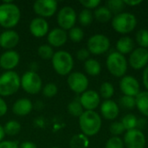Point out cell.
<instances>
[{
  "mask_svg": "<svg viewBox=\"0 0 148 148\" xmlns=\"http://www.w3.org/2000/svg\"><path fill=\"white\" fill-rule=\"evenodd\" d=\"M119 107L112 100H106L101 106V113L107 120H114L119 115Z\"/></svg>",
  "mask_w": 148,
  "mask_h": 148,
  "instance_id": "44dd1931",
  "label": "cell"
},
{
  "mask_svg": "<svg viewBox=\"0 0 148 148\" xmlns=\"http://www.w3.org/2000/svg\"><path fill=\"white\" fill-rule=\"evenodd\" d=\"M19 148H37L36 145L31 141H24L23 143H21V145L19 146Z\"/></svg>",
  "mask_w": 148,
  "mask_h": 148,
  "instance_id": "ee69618b",
  "label": "cell"
},
{
  "mask_svg": "<svg viewBox=\"0 0 148 148\" xmlns=\"http://www.w3.org/2000/svg\"><path fill=\"white\" fill-rule=\"evenodd\" d=\"M57 92H58V88L53 82L47 83L43 87V88H42V94L47 98H52V97H54L55 95H56Z\"/></svg>",
  "mask_w": 148,
  "mask_h": 148,
  "instance_id": "d590c367",
  "label": "cell"
},
{
  "mask_svg": "<svg viewBox=\"0 0 148 148\" xmlns=\"http://www.w3.org/2000/svg\"><path fill=\"white\" fill-rule=\"evenodd\" d=\"M20 62V56L15 50H6L0 56V67L6 70L11 71Z\"/></svg>",
  "mask_w": 148,
  "mask_h": 148,
  "instance_id": "e0dca14e",
  "label": "cell"
},
{
  "mask_svg": "<svg viewBox=\"0 0 148 148\" xmlns=\"http://www.w3.org/2000/svg\"><path fill=\"white\" fill-rule=\"evenodd\" d=\"M4 136H5V133H4V130H3V127L0 124V142L3 141Z\"/></svg>",
  "mask_w": 148,
  "mask_h": 148,
  "instance_id": "c3c4849f",
  "label": "cell"
},
{
  "mask_svg": "<svg viewBox=\"0 0 148 148\" xmlns=\"http://www.w3.org/2000/svg\"><path fill=\"white\" fill-rule=\"evenodd\" d=\"M135 103L138 110L143 115L148 117V91L140 92L135 97Z\"/></svg>",
  "mask_w": 148,
  "mask_h": 148,
  "instance_id": "603a6c76",
  "label": "cell"
},
{
  "mask_svg": "<svg viewBox=\"0 0 148 148\" xmlns=\"http://www.w3.org/2000/svg\"><path fill=\"white\" fill-rule=\"evenodd\" d=\"M51 62L54 70L60 75H69L74 67V59L71 54L65 50L56 51Z\"/></svg>",
  "mask_w": 148,
  "mask_h": 148,
  "instance_id": "277c9868",
  "label": "cell"
},
{
  "mask_svg": "<svg viewBox=\"0 0 148 148\" xmlns=\"http://www.w3.org/2000/svg\"><path fill=\"white\" fill-rule=\"evenodd\" d=\"M20 36L13 29H6L0 34V47L7 50H12L19 42Z\"/></svg>",
  "mask_w": 148,
  "mask_h": 148,
  "instance_id": "ac0fdd59",
  "label": "cell"
},
{
  "mask_svg": "<svg viewBox=\"0 0 148 148\" xmlns=\"http://www.w3.org/2000/svg\"><path fill=\"white\" fill-rule=\"evenodd\" d=\"M21 124L16 121H9L3 126V130L5 134L10 136H15L21 131Z\"/></svg>",
  "mask_w": 148,
  "mask_h": 148,
  "instance_id": "4316f807",
  "label": "cell"
},
{
  "mask_svg": "<svg viewBox=\"0 0 148 148\" xmlns=\"http://www.w3.org/2000/svg\"><path fill=\"white\" fill-rule=\"evenodd\" d=\"M107 8L112 12V13H116L117 15L121 13V11L124 9L125 3L121 0H110L106 3Z\"/></svg>",
  "mask_w": 148,
  "mask_h": 148,
  "instance_id": "4dcf8cb0",
  "label": "cell"
},
{
  "mask_svg": "<svg viewBox=\"0 0 148 148\" xmlns=\"http://www.w3.org/2000/svg\"><path fill=\"white\" fill-rule=\"evenodd\" d=\"M137 25V19L134 15L124 12L116 15L112 19L113 29L121 34H127L133 31Z\"/></svg>",
  "mask_w": 148,
  "mask_h": 148,
  "instance_id": "5b68a950",
  "label": "cell"
},
{
  "mask_svg": "<svg viewBox=\"0 0 148 148\" xmlns=\"http://www.w3.org/2000/svg\"><path fill=\"white\" fill-rule=\"evenodd\" d=\"M95 17L98 22L107 23V22L111 20L112 12L106 6H101V7H99V8H97L95 10Z\"/></svg>",
  "mask_w": 148,
  "mask_h": 148,
  "instance_id": "484cf974",
  "label": "cell"
},
{
  "mask_svg": "<svg viewBox=\"0 0 148 148\" xmlns=\"http://www.w3.org/2000/svg\"><path fill=\"white\" fill-rule=\"evenodd\" d=\"M0 148H19V145L16 141L3 140L0 142Z\"/></svg>",
  "mask_w": 148,
  "mask_h": 148,
  "instance_id": "b9f144b4",
  "label": "cell"
},
{
  "mask_svg": "<svg viewBox=\"0 0 148 148\" xmlns=\"http://www.w3.org/2000/svg\"><path fill=\"white\" fill-rule=\"evenodd\" d=\"M120 88L124 95L136 97L140 94V83L131 75L122 77L120 82Z\"/></svg>",
  "mask_w": 148,
  "mask_h": 148,
  "instance_id": "4fadbf2b",
  "label": "cell"
},
{
  "mask_svg": "<svg viewBox=\"0 0 148 148\" xmlns=\"http://www.w3.org/2000/svg\"><path fill=\"white\" fill-rule=\"evenodd\" d=\"M67 82L69 88L76 94L84 93L87 91L88 87V77L81 72H73L69 74L67 79Z\"/></svg>",
  "mask_w": 148,
  "mask_h": 148,
  "instance_id": "30bf717a",
  "label": "cell"
},
{
  "mask_svg": "<svg viewBox=\"0 0 148 148\" xmlns=\"http://www.w3.org/2000/svg\"><path fill=\"white\" fill-rule=\"evenodd\" d=\"M107 68L108 71L116 77L123 76L127 69L126 57L119 52H112L107 58Z\"/></svg>",
  "mask_w": 148,
  "mask_h": 148,
  "instance_id": "8992f818",
  "label": "cell"
},
{
  "mask_svg": "<svg viewBox=\"0 0 148 148\" xmlns=\"http://www.w3.org/2000/svg\"><path fill=\"white\" fill-rule=\"evenodd\" d=\"M80 3L84 6L87 10L95 9L101 3L100 0H80Z\"/></svg>",
  "mask_w": 148,
  "mask_h": 148,
  "instance_id": "ab89813d",
  "label": "cell"
},
{
  "mask_svg": "<svg viewBox=\"0 0 148 148\" xmlns=\"http://www.w3.org/2000/svg\"><path fill=\"white\" fill-rule=\"evenodd\" d=\"M76 22V12L70 6L62 7L57 14V23L64 30L71 29Z\"/></svg>",
  "mask_w": 148,
  "mask_h": 148,
  "instance_id": "9c48e42d",
  "label": "cell"
},
{
  "mask_svg": "<svg viewBox=\"0 0 148 148\" xmlns=\"http://www.w3.org/2000/svg\"><path fill=\"white\" fill-rule=\"evenodd\" d=\"M101 95L107 100H109L114 94V86L109 82H103L100 88Z\"/></svg>",
  "mask_w": 148,
  "mask_h": 148,
  "instance_id": "d6a6232c",
  "label": "cell"
},
{
  "mask_svg": "<svg viewBox=\"0 0 148 148\" xmlns=\"http://www.w3.org/2000/svg\"><path fill=\"white\" fill-rule=\"evenodd\" d=\"M143 83L145 88L148 90V66L144 69L143 72Z\"/></svg>",
  "mask_w": 148,
  "mask_h": 148,
  "instance_id": "f6af8a7d",
  "label": "cell"
},
{
  "mask_svg": "<svg viewBox=\"0 0 148 148\" xmlns=\"http://www.w3.org/2000/svg\"><path fill=\"white\" fill-rule=\"evenodd\" d=\"M21 87V77L11 70L5 71L0 75V96H10L16 94Z\"/></svg>",
  "mask_w": 148,
  "mask_h": 148,
  "instance_id": "3957f363",
  "label": "cell"
},
{
  "mask_svg": "<svg viewBox=\"0 0 148 148\" xmlns=\"http://www.w3.org/2000/svg\"><path fill=\"white\" fill-rule=\"evenodd\" d=\"M33 10L39 17H50L57 10V2L55 0H37L33 3Z\"/></svg>",
  "mask_w": 148,
  "mask_h": 148,
  "instance_id": "8fae6325",
  "label": "cell"
},
{
  "mask_svg": "<svg viewBox=\"0 0 148 148\" xmlns=\"http://www.w3.org/2000/svg\"><path fill=\"white\" fill-rule=\"evenodd\" d=\"M124 131H125V128L121 121H115L110 126V132L114 136H118L123 134Z\"/></svg>",
  "mask_w": 148,
  "mask_h": 148,
  "instance_id": "f35d334b",
  "label": "cell"
},
{
  "mask_svg": "<svg viewBox=\"0 0 148 148\" xmlns=\"http://www.w3.org/2000/svg\"><path fill=\"white\" fill-rule=\"evenodd\" d=\"M21 19L19 7L11 1H4L0 4V26L7 29L14 28Z\"/></svg>",
  "mask_w": 148,
  "mask_h": 148,
  "instance_id": "6da1fadb",
  "label": "cell"
},
{
  "mask_svg": "<svg viewBox=\"0 0 148 148\" xmlns=\"http://www.w3.org/2000/svg\"><path fill=\"white\" fill-rule=\"evenodd\" d=\"M88 50L94 55H101L107 52L110 47L109 39L101 34L92 36L87 43Z\"/></svg>",
  "mask_w": 148,
  "mask_h": 148,
  "instance_id": "ba28073f",
  "label": "cell"
},
{
  "mask_svg": "<svg viewBox=\"0 0 148 148\" xmlns=\"http://www.w3.org/2000/svg\"><path fill=\"white\" fill-rule=\"evenodd\" d=\"M136 42L140 48H148V30L140 29L136 33Z\"/></svg>",
  "mask_w": 148,
  "mask_h": 148,
  "instance_id": "836d02e7",
  "label": "cell"
},
{
  "mask_svg": "<svg viewBox=\"0 0 148 148\" xmlns=\"http://www.w3.org/2000/svg\"><path fill=\"white\" fill-rule=\"evenodd\" d=\"M121 122L122 123L125 130L129 131V130H132V129H135L137 127L138 119L134 114H128L125 115L122 118V121Z\"/></svg>",
  "mask_w": 148,
  "mask_h": 148,
  "instance_id": "83f0119b",
  "label": "cell"
},
{
  "mask_svg": "<svg viewBox=\"0 0 148 148\" xmlns=\"http://www.w3.org/2000/svg\"><path fill=\"white\" fill-rule=\"evenodd\" d=\"M68 112L75 117H80L83 114V108L80 103V101L75 100L68 105Z\"/></svg>",
  "mask_w": 148,
  "mask_h": 148,
  "instance_id": "f1b7e54d",
  "label": "cell"
},
{
  "mask_svg": "<svg viewBox=\"0 0 148 148\" xmlns=\"http://www.w3.org/2000/svg\"><path fill=\"white\" fill-rule=\"evenodd\" d=\"M123 2L125 4H127L128 6H135V5H138V4L142 3L141 0H138V1H136V0H125Z\"/></svg>",
  "mask_w": 148,
  "mask_h": 148,
  "instance_id": "bcb514c9",
  "label": "cell"
},
{
  "mask_svg": "<svg viewBox=\"0 0 148 148\" xmlns=\"http://www.w3.org/2000/svg\"><path fill=\"white\" fill-rule=\"evenodd\" d=\"M49 25L45 18L35 17L29 23V31L35 37L41 38L49 34Z\"/></svg>",
  "mask_w": 148,
  "mask_h": 148,
  "instance_id": "2e32d148",
  "label": "cell"
},
{
  "mask_svg": "<svg viewBox=\"0 0 148 148\" xmlns=\"http://www.w3.org/2000/svg\"><path fill=\"white\" fill-rule=\"evenodd\" d=\"M8 111V107L5 102V101L0 96V117L5 115V114Z\"/></svg>",
  "mask_w": 148,
  "mask_h": 148,
  "instance_id": "7bdbcfd3",
  "label": "cell"
},
{
  "mask_svg": "<svg viewBox=\"0 0 148 148\" xmlns=\"http://www.w3.org/2000/svg\"><path fill=\"white\" fill-rule=\"evenodd\" d=\"M79 126L86 136H94L101 127V119L95 111H84L79 117Z\"/></svg>",
  "mask_w": 148,
  "mask_h": 148,
  "instance_id": "7a4b0ae2",
  "label": "cell"
},
{
  "mask_svg": "<svg viewBox=\"0 0 148 148\" xmlns=\"http://www.w3.org/2000/svg\"><path fill=\"white\" fill-rule=\"evenodd\" d=\"M148 62V50L144 48L135 49L129 56V63L134 69H141Z\"/></svg>",
  "mask_w": 148,
  "mask_h": 148,
  "instance_id": "5bb4252c",
  "label": "cell"
},
{
  "mask_svg": "<svg viewBox=\"0 0 148 148\" xmlns=\"http://www.w3.org/2000/svg\"><path fill=\"white\" fill-rule=\"evenodd\" d=\"M134 48V40L129 36H123L117 41L116 49L119 53L125 55L130 53Z\"/></svg>",
  "mask_w": 148,
  "mask_h": 148,
  "instance_id": "7402d4cb",
  "label": "cell"
},
{
  "mask_svg": "<svg viewBox=\"0 0 148 148\" xmlns=\"http://www.w3.org/2000/svg\"><path fill=\"white\" fill-rule=\"evenodd\" d=\"M89 55L90 52L88 50V49H84V48L79 49L76 53V56L80 61H87L89 57Z\"/></svg>",
  "mask_w": 148,
  "mask_h": 148,
  "instance_id": "60d3db41",
  "label": "cell"
},
{
  "mask_svg": "<svg viewBox=\"0 0 148 148\" xmlns=\"http://www.w3.org/2000/svg\"><path fill=\"white\" fill-rule=\"evenodd\" d=\"M88 139L83 134L73 136L69 141V146L71 148H87L88 147Z\"/></svg>",
  "mask_w": 148,
  "mask_h": 148,
  "instance_id": "d4e9b609",
  "label": "cell"
},
{
  "mask_svg": "<svg viewBox=\"0 0 148 148\" xmlns=\"http://www.w3.org/2000/svg\"><path fill=\"white\" fill-rule=\"evenodd\" d=\"M42 82L40 75L33 70L25 72L21 77V87L29 95L38 94L42 90Z\"/></svg>",
  "mask_w": 148,
  "mask_h": 148,
  "instance_id": "52a82bcc",
  "label": "cell"
},
{
  "mask_svg": "<svg viewBox=\"0 0 148 148\" xmlns=\"http://www.w3.org/2000/svg\"><path fill=\"white\" fill-rule=\"evenodd\" d=\"M79 22L83 26H88L93 22V13L90 10L84 9L79 14Z\"/></svg>",
  "mask_w": 148,
  "mask_h": 148,
  "instance_id": "1f68e13d",
  "label": "cell"
},
{
  "mask_svg": "<svg viewBox=\"0 0 148 148\" xmlns=\"http://www.w3.org/2000/svg\"><path fill=\"white\" fill-rule=\"evenodd\" d=\"M37 53H38V56L44 60L52 59V57L55 54L52 47L49 44H42V45L39 46L38 49H37Z\"/></svg>",
  "mask_w": 148,
  "mask_h": 148,
  "instance_id": "f546056e",
  "label": "cell"
},
{
  "mask_svg": "<svg viewBox=\"0 0 148 148\" xmlns=\"http://www.w3.org/2000/svg\"><path fill=\"white\" fill-rule=\"evenodd\" d=\"M146 125V120L145 119H140L138 120L137 122V127H139V130H140V128H144Z\"/></svg>",
  "mask_w": 148,
  "mask_h": 148,
  "instance_id": "7dc6e473",
  "label": "cell"
},
{
  "mask_svg": "<svg viewBox=\"0 0 148 148\" xmlns=\"http://www.w3.org/2000/svg\"><path fill=\"white\" fill-rule=\"evenodd\" d=\"M79 101L86 111H94L99 106L101 99L99 94L96 91L87 90L82 94Z\"/></svg>",
  "mask_w": 148,
  "mask_h": 148,
  "instance_id": "9a60e30c",
  "label": "cell"
},
{
  "mask_svg": "<svg viewBox=\"0 0 148 148\" xmlns=\"http://www.w3.org/2000/svg\"><path fill=\"white\" fill-rule=\"evenodd\" d=\"M105 148H124V142L120 137L114 136L107 141Z\"/></svg>",
  "mask_w": 148,
  "mask_h": 148,
  "instance_id": "74e56055",
  "label": "cell"
},
{
  "mask_svg": "<svg viewBox=\"0 0 148 148\" xmlns=\"http://www.w3.org/2000/svg\"><path fill=\"white\" fill-rule=\"evenodd\" d=\"M51 148H59V147H51Z\"/></svg>",
  "mask_w": 148,
  "mask_h": 148,
  "instance_id": "681fc988",
  "label": "cell"
},
{
  "mask_svg": "<svg viewBox=\"0 0 148 148\" xmlns=\"http://www.w3.org/2000/svg\"><path fill=\"white\" fill-rule=\"evenodd\" d=\"M84 69L89 75L96 76L101 73V68L100 62L95 59H88L84 62Z\"/></svg>",
  "mask_w": 148,
  "mask_h": 148,
  "instance_id": "cb8c5ba5",
  "label": "cell"
},
{
  "mask_svg": "<svg viewBox=\"0 0 148 148\" xmlns=\"http://www.w3.org/2000/svg\"><path fill=\"white\" fill-rule=\"evenodd\" d=\"M123 142L127 148H145L146 137L140 130L135 128L127 131Z\"/></svg>",
  "mask_w": 148,
  "mask_h": 148,
  "instance_id": "7c38bea8",
  "label": "cell"
},
{
  "mask_svg": "<svg viewBox=\"0 0 148 148\" xmlns=\"http://www.w3.org/2000/svg\"><path fill=\"white\" fill-rule=\"evenodd\" d=\"M33 109V104L27 98H21L15 101L12 106V112L17 116L28 115Z\"/></svg>",
  "mask_w": 148,
  "mask_h": 148,
  "instance_id": "ffe728a7",
  "label": "cell"
},
{
  "mask_svg": "<svg viewBox=\"0 0 148 148\" xmlns=\"http://www.w3.org/2000/svg\"><path fill=\"white\" fill-rule=\"evenodd\" d=\"M69 36L70 40L73 41L74 42H79L83 39L84 32L79 27H73L71 29H69Z\"/></svg>",
  "mask_w": 148,
  "mask_h": 148,
  "instance_id": "e575fe53",
  "label": "cell"
},
{
  "mask_svg": "<svg viewBox=\"0 0 148 148\" xmlns=\"http://www.w3.org/2000/svg\"><path fill=\"white\" fill-rule=\"evenodd\" d=\"M47 40L51 47H62L68 40V34L61 28H55L47 35Z\"/></svg>",
  "mask_w": 148,
  "mask_h": 148,
  "instance_id": "d6986e66",
  "label": "cell"
},
{
  "mask_svg": "<svg viewBox=\"0 0 148 148\" xmlns=\"http://www.w3.org/2000/svg\"><path fill=\"white\" fill-rule=\"evenodd\" d=\"M120 104L127 108V109H133L135 108L136 103H135V98L132 96H127V95H123L120 99Z\"/></svg>",
  "mask_w": 148,
  "mask_h": 148,
  "instance_id": "8d00e7d4",
  "label": "cell"
}]
</instances>
